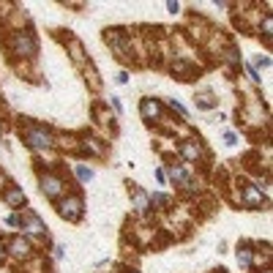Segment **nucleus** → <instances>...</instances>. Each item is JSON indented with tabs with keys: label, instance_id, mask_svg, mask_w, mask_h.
<instances>
[{
	"label": "nucleus",
	"instance_id": "a211bd4d",
	"mask_svg": "<svg viewBox=\"0 0 273 273\" xmlns=\"http://www.w3.org/2000/svg\"><path fill=\"white\" fill-rule=\"evenodd\" d=\"M259 30H262V33H265V39L271 41V30H273V20H271V17H265V20H262V27H259Z\"/></svg>",
	"mask_w": 273,
	"mask_h": 273
},
{
	"label": "nucleus",
	"instance_id": "2eb2a0df",
	"mask_svg": "<svg viewBox=\"0 0 273 273\" xmlns=\"http://www.w3.org/2000/svg\"><path fill=\"white\" fill-rule=\"evenodd\" d=\"M77 177H79L82 183H88V180H93V170L82 167V164H77Z\"/></svg>",
	"mask_w": 273,
	"mask_h": 273
},
{
	"label": "nucleus",
	"instance_id": "9d476101",
	"mask_svg": "<svg viewBox=\"0 0 273 273\" xmlns=\"http://www.w3.org/2000/svg\"><path fill=\"white\" fill-rule=\"evenodd\" d=\"M180 156L189 158V161H199V158H202V148L194 142H183L180 145Z\"/></svg>",
	"mask_w": 273,
	"mask_h": 273
},
{
	"label": "nucleus",
	"instance_id": "393cba45",
	"mask_svg": "<svg viewBox=\"0 0 273 273\" xmlns=\"http://www.w3.org/2000/svg\"><path fill=\"white\" fill-rule=\"evenodd\" d=\"M117 82H120V85H126V82H129V74H126V71H120V74H117Z\"/></svg>",
	"mask_w": 273,
	"mask_h": 273
},
{
	"label": "nucleus",
	"instance_id": "7ed1b4c3",
	"mask_svg": "<svg viewBox=\"0 0 273 273\" xmlns=\"http://www.w3.org/2000/svg\"><path fill=\"white\" fill-rule=\"evenodd\" d=\"M58 211H60V216L66 218V221H79V216H82V199L79 197H66V199H60Z\"/></svg>",
	"mask_w": 273,
	"mask_h": 273
},
{
	"label": "nucleus",
	"instance_id": "ddd939ff",
	"mask_svg": "<svg viewBox=\"0 0 273 273\" xmlns=\"http://www.w3.org/2000/svg\"><path fill=\"white\" fill-rule=\"evenodd\" d=\"M252 259H254V252L249 249V246H240V249H238V262L243 268H249V265H252Z\"/></svg>",
	"mask_w": 273,
	"mask_h": 273
},
{
	"label": "nucleus",
	"instance_id": "9b49d317",
	"mask_svg": "<svg viewBox=\"0 0 273 273\" xmlns=\"http://www.w3.org/2000/svg\"><path fill=\"white\" fill-rule=\"evenodd\" d=\"M8 249H11L14 257H27V254H30V246H27V240H25V238H14Z\"/></svg>",
	"mask_w": 273,
	"mask_h": 273
},
{
	"label": "nucleus",
	"instance_id": "39448f33",
	"mask_svg": "<svg viewBox=\"0 0 273 273\" xmlns=\"http://www.w3.org/2000/svg\"><path fill=\"white\" fill-rule=\"evenodd\" d=\"M104 39H107V44H112V49L117 52V58H120V60H131V49L126 47V41L120 39V30H107V36H104Z\"/></svg>",
	"mask_w": 273,
	"mask_h": 273
},
{
	"label": "nucleus",
	"instance_id": "0eeeda50",
	"mask_svg": "<svg viewBox=\"0 0 273 273\" xmlns=\"http://www.w3.org/2000/svg\"><path fill=\"white\" fill-rule=\"evenodd\" d=\"M139 112H142L145 120H161V107H158V101H153V98H145Z\"/></svg>",
	"mask_w": 273,
	"mask_h": 273
},
{
	"label": "nucleus",
	"instance_id": "f257e3e1",
	"mask_svg": "<svg viewBox=\"0 0 273 273\" xmlns=\"http://www.w3.org/2000/svg\"><path fill=\"white\" fill-rule=\"evenodd\" d=\"M11 52L20 55V58H33L36 52H39V44H36V39L30 33H14L11 36Z\"/></svg>",
	"mask_w": 273,
	"mask_h": 273
},
{
	"label": "nucleus",
	"instance_id": "1a4fd4ad",
	"mask_svg": "<svg viewBox=\"0 0 273 273\" xmlns=\"http://www.w3.org/2000/svg\"><path fill=\"white\" fill-rule=\"evenodd\" d=\"M131 194H134V208H136V213H148L150 211V197L145 194L142 189H136L134 183H131Z\"/></svg>",
	"mask_w": 273,
	"mask_h": 273
},
{
	"label": "nucleus",
	"instance_id": "423d86ee",
	"mask_svg": "<svg viewBox=\"0 0 273 273\" xmlns=\"http://www.w3.org/2000/svg\"><path fill=\"white\" fill-rule=\"evenodd\" d=\"M243 202L249 205V208H259V205L265 202V199H262V191H259L257 186L243 183Z\"/></svg>",
	"mask_w": 273,
	"mask_h": 273
},
{
	"label": "nucleus",
	"instance_id": "412c9836",
	"mask_svg": "<svg viewBox=\"0 0 273 273\" xmlns=\"http://www.w3.org/2000/svg\"><path fill=\"white\" fill-rule=\"evenodd\" d=\"M246 71H249V77H252V82H259V74H257V68H254L252 63H246Z\"/></svg>",
	"mask_w": 273,
	"mask_h": 273
},
{
	"label": "nucleus",
	"instance_id": "f03ea898",
	"mask_svg": "<svg viewBox=\"0 0 273 273\" xmlns=\"http://www.w3.org/2000/svg\"><path fill=\"white\" fill-rule=\"evenodd\" d=\"M41 191H44L49 199H60L63 191H66V183H63L58 175H49V172H44V175H41Z\"/></svg>",
	"mask_w": 273,
	"mask_h": 273
},
{
	"label": "nucleus",
	"instance_id": "aec40b11",
	"mask_svg": "<svg viewBox=\"0 0 273 273\" xmlns=\"http://www.w3.org/2000/svg\"><path fill=\"white\" fill-rule=\"evenodd\" d=\"M224 58L232 63V66H238V63H240V58H238V52H235V49H227V52H224Z\"/></svg>",
	"mask_w": 273,
	"mask_h": 273
},
{
	"label": "nucleus",
	"instance_id": "bb28decb",
	"mask_svg": "<svg viewBox=\"0 0 273 273\" xmlns=\"http://www.w3.org/2000/svg\"><path fill=\"white\" fill-rule=\"evenodd\" d=\"M0 134H3V126H0Z\"/></svg>",
	"mask_w": 273,
	"mask_h": 273
},
{
	"label": "nucleus",
	"instance_id": "6ab92c4d",
	"mask_svg": "<svg viewBox=\"0 0 273 273\" xmlns=\"http://www.w3.org/2000/svg\"><path fill=\"white\" fill-rule=\"evenodd\" d=\"M170 107L175 109V112H180V115H183V117H189V109H186L180 101H175V98H170Z\"/></svg>",
	"mask_w": 273,
	"mask_h": 273
},
{
	"label": "nucleus",
	"instance_id": "5701e85b",
	"mask_svg": "<svg viewBox=\"0 0 273 273\" xmlns=\"http://www.w3.org/2000/svg\"><path fill=\"white\" fill-rule=\"evenodd\" d=\"M6 221H8V224H11V227H20V224H22V218L17 216V213H11V216L6 218Z\"/></svg>",
	"mask_w": 273,
	"mask_h": 273
},
{
	"label": "nucleus",
	"instance_id": "a878e982",
	"mask_svg": "<svg viewBox=\"0 0 273 273\" xmlns=\"http://www.w3.org/2000/svg\"><path fill=\"white\" fill-rule=\"evenodd\" d=\"M0 259H3V243H0Z\"/></svg>",
	"mask_w": 273,
	"mask_h": 273
},
{
	"label": "nucleus",
	"instance_id": "6e6552de",
	"mask_svg": "<svg viewBox=\"0 0 273 273\" xmlns=\"http://www.w3.org/2000/svg\"><path fill=\"white\" fill-rule=\"evenodd\" d=\"M25 230L30 232V235H39V238H44V235H47V227H44V221H41L39 216H36V213H27L25 216Z\"/></svg>",
	"mask_w": 273,
	"mask_h": 273
},
{
	"label": "nucleus",
	"instance_id": "4468645a",
	"mask_svg": "<svg viewBox=\"0 0 273 273\" xmlns=\"http://www.w3.org/2000/svg\"><path fill=\"white\" fill-rule=\"evenodd\" d=\"M218 104V98H213L211 93H202V96H197V107H202V109H213Z\"/></svg>",
	"mask_w": 273,
	"mask_h": 273
},
{
	"label": "nucleus",
	"instance_id": "4be33fe9",
	"mask_svg": "<svg viewBox=\"0 0 273 273\" xmlns=\"http://www.w3.org/2000/svg\"><path fill=\"white\" fill-rule=\"evenodd\" d=\"M257 66L268 68V66H271V58H265V55H257Z\"/></svg>",
	"mask_w": 273,
	"mask_h": 273
},
{
	"label": "nucleus",
	"instance_id": "b1692460",
	"mask_svg": "<svg viewBox=\"0 0 273 273\" xmlns=\"http://www.w3.org/2000/svg\"><path fill=\"white\" fill-rule=\"evenodd\" d=\"M224 142L227 145H235V142H238V136L232 134V131H227V134H224Z\"/></svg>",
	"mask_w": 273,
	"mask_h": 273
},
{
	"label": "nucleus",
	"instance_id": "dca6fc26",
	"mask_svg": "<svg viewBox=\"0 0 273 273\" xmlns=\"http://www.w3.org/2000/svg\"><path fill=\"white\" fill-rule=\"evenodd\" d=\"M68 47H71V58H74L77 63H82V47H79V41H68Z\"/></svg>",
	"mask_w": 273,
	"mask_h": 273
},
{
	"label": "nucleus",
	"instance_id": "f8f14e48",
	"mask_svg": "<svg viewBox=\"0 0 273 273\" xmlns=\"http://www.w3.org/2000/svg\"><path fill=\"white\" fill-rule=\"evenodd\" d=\"M6 202L14 205V208H20V205H25V194H22L20 189H8L6 191Z\"/></svg>",
	"mask_w": 273,
	"mask_h": 273
},
{
	"label": "nucleus",
	"instance_id": "f3484780",
	"mask_svg": "<svg viewBox=\"0 0 273 273\" xmlns=\"http://www.w3.org/2000/svg\"><path fill=\"white\" fill-rule=\"evenodd\" d=\"M150 205H158V208H167V205H170V197H167V194H153V197H150Z\"/></svg>",
	"mask_w": 273,
	"mask_h": 273
},
{
	"label": "nucleus",
	"instance_id": "20e7f679",
	"mask_svg": "<svg viewBox=\"0 0 273 273\" xmlns=\"http://www.w3.org/2000/svg\"><path fill=\"white\" fill-rule=\"evenodd\" d=\"M25 139H27V145H30V148H39V150L52 148V134H49V131H44V129H36V126L25 131Z\"/></svg>",
	"mask_w": 273,
	"mask_h": 273
}]
</instances>
